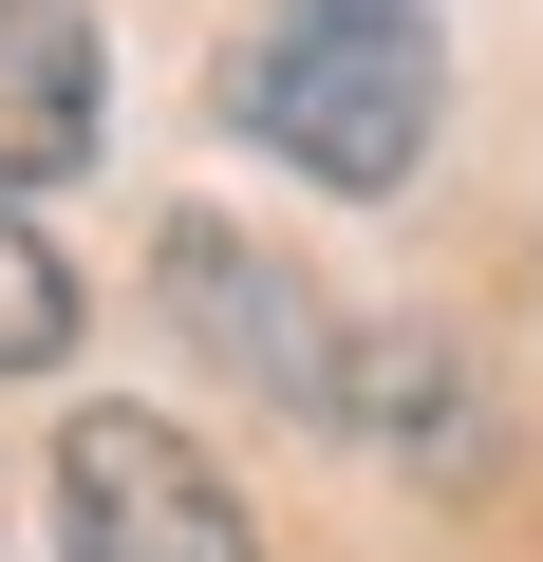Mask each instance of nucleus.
<instances>
[{
  "instance_id": "nucleus-1",
  "label": "nucleus",
  "mask_w": 543,
  "mask_h": 562,
  "mask_svg": "<svg viewBox=\"0 0 543 562\" xmlns=\"http://www.w3.org/2000/svg\"><path fill=\"white\" fill-rule=\"evenodd\" d=\"M431 113H450L431 0H262V38L225 57V132L319 169V188H357V206L431 169Z\"/></svg>"
},
{
  "instance_id": "nucleus-3",
  "label": "nucleus",
  "mask_w": 543,
  "mask_h": 562,
  "mask_svg": "<svg viewBox=\"0 0 543 562\" xmlns=\"http://www.w3.org/2000/svg\"><path fill=\"white\" fill-rule=\"evenodd\" d=\"M57 543L76 562H262L225 469L169 431V413H76L57 431Z\"/></svg>"
},
{
  "instance_id": "nucleus-5",
  "label": "nucleus",
  "mask_w": 543,
  "mask_h": 562,
  "mask_svg": "<svg viewBox=\"0 0 543 562\" xmlns=\"http://www.w3.org/2000/svg\"><path fill=\"white\" fill-rule=\"evenodd\" d=\"M338 431H375V450H412V469H468V357L431 338V319H394V338H357V413Z\"/></svg>"
},
{
  "instance_id": "nucleus-6",
  "label": "nucleus",
  "mask_w": 543,
  "mask_h": 562,
  "mask_svg": "<svg viewBox=\"0 0 543 562\" xmlns=\"http://www.w3.org/2000/svg\"><path fill=\"white\" fill-rule=\"evenodd\" d=\"M57 357H76V262L0 206V375H57Z\"/></svg>"
},
{
  "instance_id": "nucleus-2",
  "label": "nucleus",
  "mask_w": 543,
  "mask_h": 562,
  "mask_svg": "<svg viewBox=\"0 0 543 562\" xmlns=\"http://www.w3.org/2000/svg\"><path fill=\"white\" fill-rule=\"evenodd\" d=\"M169 319H188L206 357H244V394H282V413H319V431L357 413V319H338L262 225H225V206L169 225Z\"/></svg>"
},
{
  "instance_id": "nucleus-4",
  "label": "nucleus",
  "mask_w": 543,
  "mask_h": 562,
  "mask_svg": "<svg viewBox=\"0 0 543 562\" xmlns=\"http://www.w3.org/2000/svg\"><path fill=\"white\" fill-rule=\"evenodd\" d=\"M113 132V57L76 0H0V188H57Z\"/></svg>"
}]
</instances>
